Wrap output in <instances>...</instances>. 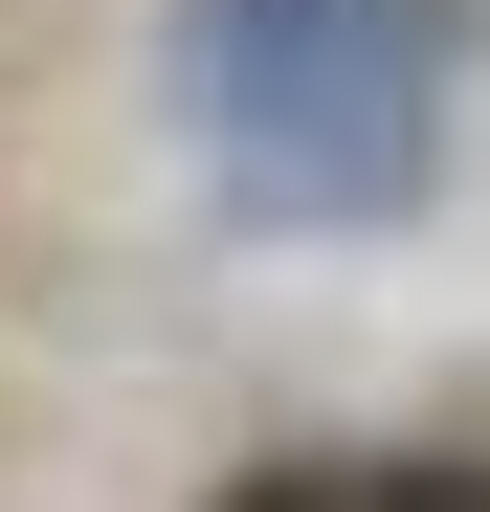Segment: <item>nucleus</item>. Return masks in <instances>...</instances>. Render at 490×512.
<instances>
[{
  "label": "nucleus",
  "instance_id": "1",
  "mask_svg": "<svg viewBox=\"0 0 490 512\" xmlns=\"http://www.w3.org/2000/svg\"><path fill=\"white\" fill-rule=\"evenodd\" d=\"M446 90H468V0H179V134L223 223L268 245H357L446 179Z\"/></svg>",
  "mask_w": 490,
  "mask_h": 512
},
{
  "label": "nucleus",
  "instance_id": "2",
  "mask_svg": "<svg viewBox=\"0 0 490 512\" xmlns=\"http://www.w3.org/2000/svg\"><path fill=\"white\" fill-rule=\"evenodd\" d=\"M245 512H490V468H268Z\"/></svg>",
  "mask_w": 490,
  "mask_h": 512
}]
</instances>
